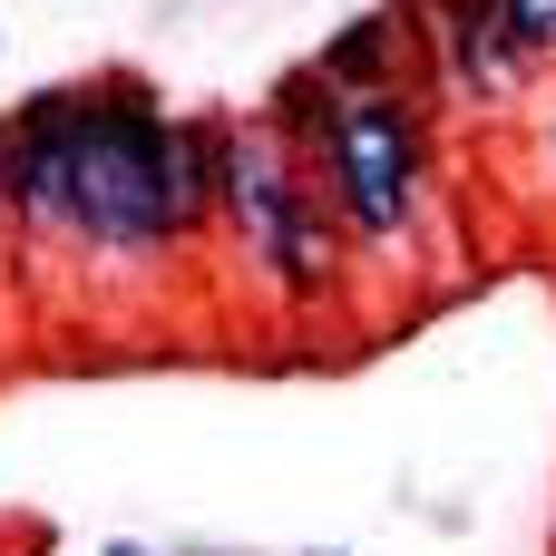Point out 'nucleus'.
<instances>
[{"label": "nucleus", "instance_id": "f257e3e1", "mask_svg": "<svg viewBox=\"0 0 556 556\" xmlns=\"http://www.w3.org/2000/svg\"><path fill=\"white\" fill-rule=\"evenodd\" d=\"M176 127L186 108H166L147 68L78 78V303L156 293L195 254L176 195Z\"/></svg>", "mask_w": 556, "mask_h": 556}, {"label": "nucleus", "instance_id": "f03ea898", "mask_svg": "<svg viewBox=\"0 0 556 556\" xmlns=\"http://www.w3.org/2000/svg\"><path fill=\"white\" fill-rule=\"evenodd\" d=\"M215 235L225 254L244 264V283L264 303H283L293 323L313 313H342L352 303V235L332 215V195L313 186V166L254 117V108H225V186H215Z\"/></svg>", "mask_w": 556, "mask_h": 556}, {"label": "nucleus", "instance_id": "7ed1b4c3", "mask_svg": "<svg viewBox=\"0 0 556 556\" xmlns=\"http://www.w3.org/2000/svg\"><path fill=\"white\" fill-rule=\"evenodd\" d=\"M313 186L332 195L362 264H391V274L420 264L430 225H440V117L410 88L342 98V117H332V137L313 156Z\"/></svg>", "mask_w": 556, "mask_h": 556}, {"label": "nucleus", "instance_id": "20e7f679", "mask_svg": "<svg viewBox=\"0 0 556 556\" xmlns=\"http://www.w3.org/2000/svg\"><path fill=\"white\" fill-rule=\"evenodd\" d=\"M0 127H10L0 137V215H10L20 283L78 293V78L29 88Z\"/></svg>", "mask_w": 556, "mask_h": 556}, {"label": "nucleus", "instance_id": "39448f33", "mask_svg": "<svg viewBox=\"0 0 556 556\" xmlns=\"http://www.w3.org/2000/svg\"><path fill=\"white\" fill-rule=\"evenodd\" d=\"M401 10V49H410V98L440 117V108H459V117H508L518 98H528V78H538V59L518 49V29H508V0H391Z\"/></svg>", "mask_w": 556, "mask_h": 556}, {"label": "nucleus", "instance_id": "423d86ee", "mask_svg": "<svg viewBox=\"0 0 556 556\" xmlns=\"http://www.w3.org/2000/svg\"><path fill=\"white\" fill-rule=\"evenodd\" d=\"M313 78H323L332 98H371V88H401V78H410V49H401V10L381 0V10H362V20H342V29H323V49H313Z\"/></svg>", "mask_w": 556, "mask_h": 556}, {"label": "nucleus", "instance_id": "0eeeda50", "mask_svg": "<svg viewBox=\"0 0 556 556\" xmlns=\"http://www.w3.org/2000/svg\"><path fill=\"white\" fill-rule=\"evenodd\" d=\"M254 117H264V127H274V137H283V147L313 166V156H323V137H332V117H342V98L313 78V59H293V68H283V78L254 98Z\"/></svg>", "mask_w": 556, "mask_h": 556}, {"label": "nucleus", "instance_id": "6e6552de", "mask_svg": "<svg viewBox=\"0 0 556 556\" xmlns=\"http://www.w3.org/2000/svg\"><path fill=\"white\" fill-rule=\"evenodd\" d=\"M508 29L538 68H556V0H508Z\"/></svg>", "mask_w": 556, "mask_h": 556}, {"label": "nucleus", "instance_id": "1a4fd4ad", "mask_svg": "<svg viewBox=\"0 0 556 556\" xmlns=\"http://www.w3.org/2000/svg\"><path fill=\"white\" fill-rule=\"evenodd\" d=\"M98 556H166V547H147V538H108Z\"/></svg>", "mask_w": 556, "mask_h": 556}, {"label": "nucleus", "instance_id": "9d476101", "mask_svg": "<svg viewBox=\"0 0 556 556\" xmlns=\"http://www.w3.org/2000/svg\"><path fill=\"white\" fill-rule=\"evenodd\" d=\"M166 556H244V547H205V538H186V547H166Z\"/></svg>", "mask_w": 556, "mask_h": 556}, {"label": "nucleus", "instance_id": "9b49d317", "mask_svg": "<svg viewBox=\"0 0 556 556\" xmlns=\"http://www.w3.org/2000/svg\"><path fill=\"white\" fill-rule=\"evenodd\" d=\"M547 156H556V108H547Z\"/></svg>", "mask_w": 556, "mask_h": 556}, {"label": "nucleus", "instance_id": "f8f14e48", "mask_svg": "<svg viewBox=\"0 0 556 556\" xmlns=\"http://www.w3.org/2000/svg\"><path fill=\"white\" fill-rule=\"evenodd\" d=\"M0 137H10V127H0ZM0 244H10V215H0Z\"/></svg>", "mask_w": 556, "mask_h": 556}, {"label": "nucleus", "instance_id": "ddd939ff", "mask_svg": "<svg viewBox=\"0 0 556 556\" xmlns=\"http://www.w3.org/2000/svg\"><path fill=\"white\" fill-rule=\"evenodd\" d=\"M313 556H352V547H313Z\"/></svg>", "mask_w": 556, "mask_h": 556}]
</instances>
